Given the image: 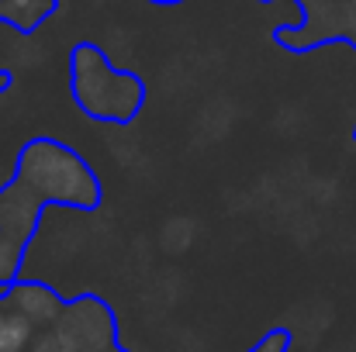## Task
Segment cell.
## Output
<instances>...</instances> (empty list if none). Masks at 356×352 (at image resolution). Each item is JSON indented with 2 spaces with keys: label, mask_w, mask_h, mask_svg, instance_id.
I'll use <instances>...</instances> for the list:
<instances>
[{
  "label": "cell",
  "mask_w": 356,
  "mask_h": 352,
  "mask_svg": "<svg viewBox=\"0 0 356 352\" xmlns=\"http://www.w3.org/2000/svg\"><path fill=\"white\" fill-rule=\"evenodd\" d=\"M49 204L94 211L101 180L80 152L56 138H31L17 152V173L0 187V290L21 280L24 252Z\"/></svg>",
  "instance_id": "6da1fadb"
},
{
  "label": "cell",
  "mask_w": 356,
  "mask_h": 352,
  "mask_svg": "<svg viewBox=\"0 0 356 352\" xmlns=\"http://www.w3.org/2000/svg\"><path fill=\"white\" fill-rule=\"evenodd\" d=\"M287 349H291V332L287 328H277V332L263 335L256 346H249L245 352H287Z\"/></svg>",
  "instance_id": "9c48e42d"
},
{
  "label": "cell",
  "mask_w": 356,
  "mask_h": 352,
  "mask_svg": "<svg viewBox=\"0 0 356 352\" xmlns=\"http://www.w3.org/2000/svg\"><path fill=\"white\" fill-rule=\"evenodd\" d=\"M3 318H7V301H3V290H0V325H3Z\"/></svg>",
  "instance_id": "7c38bea8"
},
{
  "label": "cell",
  "mask_w": 356,
  "mask_h": 352,
  "mask_svg": "<svg viewBox=\"0 0 356 352\" xmlns=\"http://www.w3.org/2000/svg\"><path fill=\"white\" fill-rule=\"evenodd\" d=\"M111 352H124V349H121V346H118V349H111Z\"/></svg>",
  "instance_id": "5bb4252c"
},
{
  "label": "cell",
  "mask_w": 356,
  "mask_h": 352,
  "mask_svg": "<svg viewBox=\"0 0 356 352\" xmlns=\"http://www.w3.org/2000/svg\"><path fill=\"white\" fill-rule=\"evenodd\" d=\"M353 138H356V128H353Z\"/></svg>",
  "instance_id": "9a60e30c"
},
{
  "label": "cell",
  "mask_w": 356,
  "mask_h": 352,
  "mask_svg": "<svg viewBox=\"0 0 356 352\" xmlns=\"http://www.w3.org/2000/svg\"><path fill=\"white\" fill-rule=\"evenodd\" d=\"M56 325L76 342L80 352L118 349V321L97 294H80V297L66 301V311Z\"/></svg>",
  "instance_id": "277c9868"
},
{
  "label": "cell",
  "mask_w": 356,
  "mask_h": 352,
  "mask_svg": "<svg viewBox=\"0 0 356 352\" xmlns=\"http://www.w3.org/2000/svg\"><path fill=\"white\" fill-rule=\"evenodd\" d=\"M145 3H156V7H180V3H187V0H145Z\"/></svg>",
  "instance_id": "8fae6325"
},
{
  "label": "cell",
  "mask_w": 356,
  "mask_h": 352,
  "mask_svg": "<svg viewBox=\"0 0 356 352\" xmlns=\"http://www.w3.org/2000/svg\"><path fill=\"white\" fill-rule=\"evenodd\" d=\"M35 335H38V328L31 321H24L21 315L7 311V318L0 325V352H28Z\"/></svg>",
  "instance_id": "52a82bcc"
},
{
  "label": "cell",
  "mask_w": 356,
  "mask_h": 352,
  "mask_svg": "<svg viewBox=\"0 0 356 352\" xmlns=\"http://www.w3.org/2000/svg\"><path fill=\"white\" fill-rule=\"evenodd\" d=\"M259 3H273V0H259Z\"/></svg>",
  "instance_id": "4fadbf2b"
},
{
  "label": "cell",
  "mask_w": 356,
  "mask_h": 352,
  "mask_svg": "<svg viewBox=\"0 0 356 352\" xmlns=\"http://www.w3.org/2000/svg\"><path fill=\"white\" fill-rule=\"evenodd\" d=\"M301 10L298 24L273 28V42L287 52H312L332 42L356 49V0H294Z\"/></svg>",
  "instance_id": "3957f363"
},
{
  "label": "cell",
  "mask_w": 356,
  "mask_h": 352,
  "mask_svg": "<svg viewBox=\"0 0 356 352\" xmlns=\"http://www.w3.org/2000/svg\"><path fill=\"white\" fill-rule=\"evenodd\" d=\"M70 94L90 121L104 124H128L145 104L142 76L118 69L94 42H76L70 52Z\"/></svg>",
  "instance_id": "7a4b0ae2"
},
{
  "label": "cell",
  "mask_w": 356,
  "mask_h": 352,
  "mask_svg": "<svg viewBox=\"0 0 356 352\" xmlns=\"http://www.w3.org/2000/svg\"><path fill=\"white\" fill-rule=\"evenodd\" d=\"M28 352H80V349H76V342H73L59 325H52V328H42V332L35 335V342H31Z\"/></svg>",
  "instance_id": "ba28073f"
},
{
  "label": "cell",
  "mask_w": 356,
  "mask_h": 352,
  "mask_svg": "<svg viewBox=\"0 0 356 352\" xmlns=\"http://www.w3.org/2000/svg\"><path fill=\"white\" fill-rule=\"evenodd\" d=\"M56 10L59 0H0V24L21 35H35Z\"/></svg>",
  "instance_id": "8992f818"
},
{
  "label": "cell",
  "mask_w": 356,
  "mask_h": 352,
  "mask_svg": "<svg viewBox=\"0 0 356 352\" xmlns=\"http://www.w3.org/2000/svg\"><path fill=\"white\" fill-rule=\"evenodd\" d=\"M3 301H7V311L21 315V318L31 321L38 332H42V328H52V325L63 318V311H66V301H63L59 290H52L49 283L28 280V276H21L17 283H10V287L3 290Z\"/></svg>",
  "instance_id": "5b68a950"
},
{
  "label": "cell",
  "mask_w": 356,
  "mask_h": 352,
  "mask_svg": "<svg viewBox=\"0 0 356 352\" xmlns=\"http://www.w3.org/2000/svg\"><path fill=\"white\" fill-rule=\"evenodd\" d=\"M10 83H14L10 69H0V94H3V90H10Z\"/></svg>",
  "instance_id": "30bf717a"
}]
</instances>
